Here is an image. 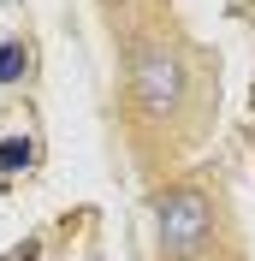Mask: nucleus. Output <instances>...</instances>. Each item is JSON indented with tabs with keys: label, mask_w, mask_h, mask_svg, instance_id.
<instances>
[{
	"label": "nucleus",
	"mask_w": 255,
	"mask_h": 261,
	"mask_svg": "<svg viewBox=\"0 0 255 261\" xmlns=\"http://www.w3.org/2000/svg\"><path fill=\"white\" fill-rule=\"evenodd\" d=\"M0 166L6 172H30L36 166V143L30 137H0Z\"/></svg>",
	"instance_id": "20e7f679"
},
{
	"label": "nucleus",
	"mask_w": 255,
	"mask_h": 261,
	"mask_svg": "<svg viewBox=\"0 0 255 261\" xmlns=\"http://www.w3.org/2000/svg\"><path fill=\"white\" fill-rule=\"evenodd\" d=\"M131 89H137V101H143L155 119H172L178 101H184V65H178V54L143 48L131 60Z\"/></svg>",
	"instance_id": "f03ea898"
},
{
	"label": "nucleus",
	"mask_w": 255,
	"mask_h": 261,
	"mask_svg": "<svg viewBox=\"0 0 255 261\" xmlns=\"http://www.w3.org/2000/svg\"><path fill=\"white\" fill-rule=\"evenodd\" d=\"M6 261H42V244H36V238H24V244H18Z\"/></svg>",
	"instance_id": "39448f33"
},
{
	"label": "nucleus",
	"mask_w": 255,
	"mask_h": 261,
	"mask_svg": "<svg viewBox=\"0 0 255 261\" xmlns=\"http://www.w3.org/2000/svg\"><path fill=\"white\" fill-rule=\"evenodd\" d=\"M155 231L166 261H196L214 238V208H208L202 190H166L155 202Z\"/></svg>",
	"instance_id": "f257e3e1"
},
{
	"label": "nucleus",
	"mask_w": 255,
	"mask_h": 261,
	"mask_svg": "<svg viewBox=\"0 0 255 261\" xmlns=\"http://www.w3.org/2000/svg\"><path fill=\"white\" fill-rule=\"evenodd\" d=\"M24 71H30V48H24L18 36H6V42H0V83H18Z\"/></svg>",
	"instance_id": "7ed1b4c3"
}]
</instances>
